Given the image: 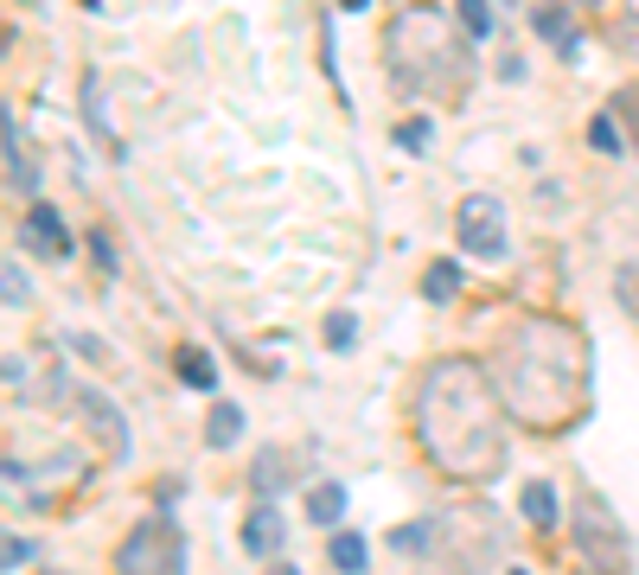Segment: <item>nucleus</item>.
I'll return each instance as SVG.
<instances>
[{
	"label": "nucleus",
	"mask_w": 639,
	"mask_h": 575,
	"mask_svg": "<svg viewBox=\"0 0 639 575\" xmlns=\"http://www.w3.org/2000/svg\"><path fill=\"white\" fill-rule=\"evenodd\" d=\"M339 7H345V13H365V7H372V0H339Z\"/></svg>",
	"instance_id": "obj_28"
},
{
	"label": "nucleus",
	"mask_w": 639,
	"mask_h": 575,
	"mask_svg": "<svg viewBox=\"0 0 639 575\" xmlns=\"http://www.w3.org/2000/svg\"><path fill=\"white\" fill-rule=\"evenodd\" d=\"M397 141H403L410 153H422L429 141H435V128H429V122H410V128H397Z\"/></svg>",
	"instance_id": "obj_24"
},
{
	"label": "nucleus",
	"mask_w": 639,
	"mask_h": 575,
	"mask_svg": "<svg viewBox=\"0 0 639 575\" xmlns=\"http://www.w3.org/2000/svg\"><path fill=\"white\" fill-rule=\"evenodd\" d=\"M530 26H537L544 38H557V51H563V58H582V38L569 33V7H563V0H544V7L530 13Z\"/></svg>",
	"instance_id": "obj_10"
},
{
	"label": "nucleus",
	"mask_w": 639,
	"mask_h": 575,
	"mask_svg": "<svg viewBox=\"0 0 639 575\" xmlns=\"http://www.w3.org/2000/svg\"><path fill=\"white\" fill-rule=\"evenodd\" d=\"M620 301L639 313V268H620Z\"/></svg>",
	"instance_id": "obj_27"
},
{
	"label": "nucleus",
	"mask_w": 639,
	"mask_h": 575,
	"mask_svg": "<svg viewBox=\"0 0 639 575\" xmlns=\"http://www.w3.org/2000/svg\"><path fill=\"white\" fill-rule=\"evenodd\" d=\"M282 537H288L282 505H275V498H256V505H250V518H243V550H250V556H275V550H282Z\"/></svg>",
	"instance_id": "obj_8"
},
{
	"label": "nucleus",
	"mask_w": 639,
	"mask_h": 575,
	"mask_svg": "<svg viewBox=\"0 0 639 575\" xmlns=\"http://www.w3.org/2000/svg\"><path fill=\"white\" fill-rule=\"evenodd\" d=\"M327 563H333L339 575H365L372 550H365V537H358V531H333V537H327Z\"/></svg>",
	"instance_id": "obj_14"
},
{
	"label": "nucleus",
	"mask_w": 639,
	"mask_h": 575,
	"mask_svg": "<svg viewBox=\"0 0 639 575\" xmlns=\"http://www.w3.org/2000/svg\"><path fill=\"white\" fill-rule=\"evenodd\" d=\"M384 65H390V83L403 96H435V90L460 96V83H467V38L454 33L448 13L410 7L384 33Z\"/></svg>",
	"instance_id": "obj_3"
},
{
	"label": "nucleus",
	"mask_w": 639,
	"mask_h": 575,
	"mask_svg": "<svg viewBox=\"0 0 639 575\" xmlns=\"http://www.w3.org/2000/svg\"><path fill=\"white\" fill-rule=\"evenodd\" d=\"M250 486H256L263 498H275L282 486H288V460H282V455H263V460H256V480H250Z\"/></svg>",
	"instance_id": "obj_19"
},
{
	"label": "nucleus",
	"mask_w": 639,
	"mask_h": 575,
	"mask_svg": "<svg viewBox=\"0 0 639 575\" xmlns=\"http://www.w3.org/2000/svg\"><path fill=\"white\" fill-rule=\"evenodd\" d=\"M575 550H582V563L602 575H627L634 570V550H627V525L614 518V505H607L602 493H589L582 486V498H575Z\"/></svg>",
	"instance_id": "obj_4"
},
{
	"label": "nucleus",
	"mask_w": 639,
	"mask_h": 575,
	"mask_svg": "<svg viewBox=\"0 0 639 575\" xmlns=\"http://www.w3.org/2000/svg\"><path fill=\"white\" fill-rule=\"evenodd\" d=\"M589 141H595L602 153H620V128H614V115H595V122H589Z\"/></svg>",
	"instance_id": "obj_23"
},
{
	"label": "nucleus",
	"mask_w": 639,
	"mask_h": 575,
	"mask_svg": "<svg viewBox=\"0 0 639 575\" xmlns=\"http://www.w3.org/2000/svg\"><path fill=\"white\" fill-rule=\"evenodd\" d=\"M487 371L505 416L530 435H569L595 403L589 333L557 320V313H530L518 326H505V340L487 352Z\"/></svg>",
	"instance_id": "obj_1"
},
{
	"label": "nucleus",
	"mask_w": 639,
	"mask_h": 575,
	"mask_svg": "<svg viewBox=\"0 0 639 575\" xmlns=\"http://www.w3.org/2000/svg\"><path fill=\"white\" fill-rule=\"evenodd\" d=\"M115 575H186V537L167 518H141L115 550Z\"/></svg>",
	"instance_id": "obj_5"
},
{
	"label": "nucleus",
	"mask_w": 639,
	"mask_h": 575,
	"mask_svg": "<svg viewBox=\"0 0 639 575\" xmlns=\"http://www.w3.org/2000/svg\"><path fill=\"white\" fill-rule=\"evenodd\" d=\"M415 448L435 460V473H448L460 486H487L499 480V467L512 455V441H505V403H499V390H492V371L480 358H435L422 383H415Z\"/></svg>",
	"instance_id": "obj_2"
},
{
	"label": "nucleus",
	"mask_w": 639,
	"mask_h": 575,
	"mask_svg": "<svg viewBox=\"0 0 639 575\" xmlns=\"http://www.w3.org/2000/svg\"><path fill=\"white\" fill-rule=\"evenodd\" d=\"M83 115H90V135H96L110 153H122V141H115V122H110V110H103V77H83Z\"/></svg>",
	"instance_id": "obj_15"
},
{
	"label": "nucleus",
	"mask_w": 639,
	"mask_h": 575,
	"mask_svg": "<svg viewBox=\"0 0 639 575\" xmlns=\"http://www.w3.org/2000/svg\"><path fill=\"white\" fill-rule=\"evenodd\" d=\"M454 237H460L467 256L499 263V256H505V205H499L492 192H467L460 211H454Z\"/></svg>",
	"instance_id": "obj_6"
},
{
	"label": "nucleus",
	"mask_w": 639,
	"mask_h": 575,
	"mask_svg": "<svg viewBox=\"0 0 639 575\" xmlns=\"http://www.w3.org/2000/svg\"><path fill=\"white\" fill-rule=\"evenodd\" d=\"M71 410H77V422H83V428H90V435H96V441L110 448V455H128V416L115 410L103 390L77 383V390H71Z\"/></svg>",
	"instance_id": "obj_7"
},
{
	"label": "nucleus",
	"mask_w": 639,
	"mask_h": 575,
	"mask_svg": "<svg viewBox=\"0 0 639 575\" xmlns=\"http://www.w3.org/2000/svg\"><path fill=\"white\" fill-rule=\"evenodd\" d=\"M512 575H530V570H512Z\"/></svg>",
	"instance_id": "obj_30"
},
{
	"label": "nucleus",
	"mask_w": 639,
	"mask_h": 575,
	"mask_svg": "<svg viewBox=\"0 0 639 575\" xmlns=\"http://www.w3.org/2000/svg\"><path fill=\"white\" fill-rule=\"evenodd\" d=\"M26 556H33V543H26V537H13V531H7V570H20Z\"/></svg>",
	"instance_id": "obj_26"
},
{
	"label": "nucleus",
	"mask_w": 639,
	"mask_h": 575,
	"mask_svg": "<svg viewBox=\"0 0 639 575\" xmlns=\"http://www.w3.org/2000/svg\"><path fill=\"white\" fill-rule=\"evenodd\" d=\"M0 275H7V281H0V288H7V307L20 313V307L33 301V288H26V268H20V263H7V268H0Z\"/></svg>",
	"instance_id": "obj_22"
},
{
	"label": "nucleus",
	"mask_w": 639,
	"mask_h": 575,
	"mask_svg": "<svg viewBox=\"0 0 639 575\" xmlns=\"http://www.w3.org/2000/svg\"><path fill=\"white\" fill-rule=\"evenodd\" d=\"M237 435H243V410H237V403H218L212 422H205V448H230Z\"/></svg>",
	"instance_id": "obj_16"
},
{
	"label": "nucleus",
	"mask_w": 639,
	"mask_h": 575,
	"mask_svg": "<svg viewBox=\"0 0 639 575\" xmlns=\"http://www.w3.org/2000/svg\"><path fill=\"white\" fill-rule=\"evenodd\" d=\"M634 7H639V0H634Z\"/></svg>",
	"instance_id": "obj_32"
},
{
	"label": "nucleus",
	"mask_w": 639,
	"mask_h": 575,
	"mask_svg": "<svg viewBox=\"0 0 639 575\" xmlns=\"http://www.w3.org/2000/svg\"><path fill=\"white\" fill-rule=\"evenodd\" d=\"M26 237H33V250L38 256H52V263H58V256H71V237H65V218H58V211H52V205H26Z\"/></svg>",
	"instance_id": "obj_9"
},
{
	"label": "nucleus",
	"mask_w": 639,
	"mask_h": 575,
	"mask_svg": "<svg viewBox=\"0 0 639 575\" xmlns=\"http://www.w3.org/2000/svg\"><path fill=\"white\" fill-rule=\"evenodd\" d=\"M275 575H301V570H288V563H282V570H275Z\"/></svg>",
	"instance_id": "obj_29"
},
{
	"label": "nucleus",
	"mask_w": 639,
	"mask_h": 575,
	"mask_svg": "<svg viewBox=\"0 0 639 575\" xmlns=\"http://www.w3.org/2000/svg\"><path fill=\"white\" fill-rule=\"evenodd\" d=\"M327 345H333V352H352V345H358V313H333V320H327Z\"/></svg>",
	"instance_id": "obj_21"
},
{
	"label": "nucleus",
	"mask_w": 639,
	"mask_h": 575,
	"mask_svg": "<svg viewBox=\"0 0 639 575\" xmlns=\"http://www.w3.org/2000/svg\"><path fill=\"white\" fill-rule=\"evenodd\" d=\"M0 135H7V192H20V198H33L38 173H33V160L20 153V122L7 115V128H0Z\"/></svg>",
	"instance_id": "obj_12"
},
{
	"label": "nucleus",
	"mask_w": 639,
	"mask_h": 575,
	"mask_svg": "<svg viewBox=\"0 0 639 575\" xmlns=\"http://www.w3.org/2000/svg\"><path fill=\"white\" fill-rule=\"evenodd\" d=\"M589 575H602V570H589Z\"/></svg>",
	"instance_id": "obj_31"
},
{
	"label": "nucleus",
	"mask_w": 639,
	"mask_h": 575,
	"mask_svg": "<svg viewBox=\"0 0 639 575\" xmlns=\"http://www.w3.org/2000/svg\"><path fill=\"white\" fill-rule=\"evenodd\" d=\"M307 518H313V525H339V518H345V486H333V480L313 486V493H307Z\"/></svg>",
	"instance_id": "obj_17"
},
{
	"label": "nucleus",
	"mask_w": 639,
	"mask_h": 575,
	"mask_svg": "<svg viewBox=\"0 0 639 575\" xmlns=\"http://www.w3.org/2000/svg\"><path fill=\"white\" fill-rule=\"evenodd\" d=\"M422 295L442 307V301H454L460 295V263H429V275H422Z\"/></svg>",
	"instance_id": "obj_18"
},
{
	"label": "nucleus",
	"mask_w": 639,
	"mask_h": 575,
	"mask_svg": "<svg viewBox=\"0 0 639 575\" xmlns=\"http://www.w3.org/2000/svg\"><path fill=\"white\" fill-rule=\"evenodd\" d=\"M173 371H180L186 390H218V365H212L205 345H180V352H173Z\"/></svg>",
	"instance_id": "obj_11"
},
{
	"label": "nucleus",
	"mask_w": 639,
	"mask_h": 575,
	"mask_svg": "<svg viewBox=\"0 0 639 575\" xmlns=\"http://www.w3.org/2000/svg\"><path fill=\"white\" fill-rule=\"evenodd\" d=\"M90 256H96V268H103V275H115V250H110V237H103V230L90 237Z\"/></svg>",
	"instance_id": "obj_25"
},
{
	"label": "nucleus",
	"mask_w": 639,
	"mask_h": 575,
	"mask_svg": "<svg viewBox=\"0 0 639 575\" xmlns=\"http://www.w3.org/2000/svg\"><path fill=\"white\" fill-rule=\"evenodd\" d=\"M518 511H525L537 531H557V486H550V480H525V493H518Z\"/></svg>",
	"instance_id": "obj_13"
},
{
	"label": "nucleus",
	"mask_w": 639,
	"mask_h": 575,
	"mask_svg": "<svg viewBox=\"0 0 639 575\" xmlns=\"http://www.w3.org/2000/svg\"><path fill=\"white\" fill-rule=\"evenodd\" d=\"M460 33L492 38V0H460Z\"/></svg>",
	"instance_id": "obj_20"
}]
</instances>
